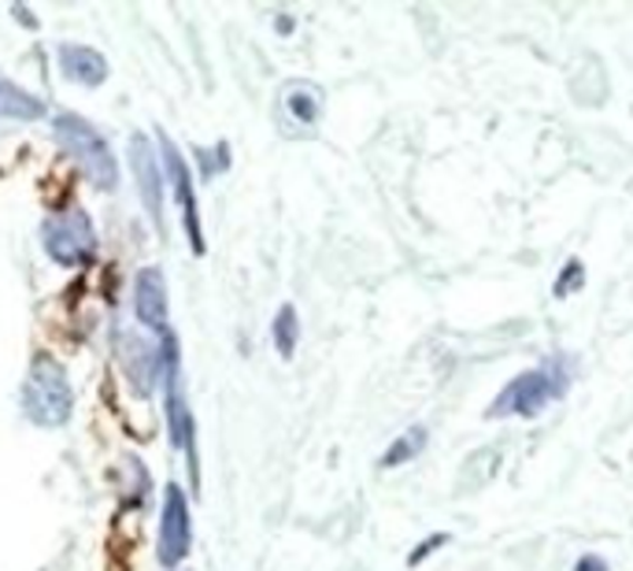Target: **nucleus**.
<instances>
[{
    "label": "nucleus",
    "mask_w": 633,
    "mask_h": 571,
    "mask_svg": "<svg viewBox=\"0 0 633 571\" xmlns=\"http://www.w3.org/2000/svg\"><path fill=\"white\" fill-rule=\"evenodd\" d=\"M566 364L560 357L549 360L541 368H530L522 371L500 390V398L489 404V420H500V415H519V420H533L541 409H549L552 401H560L566 393Z\"/></svg>",
    "instance_id": "1"
},
{
    "label": "nucleus",
    "mask_w": 633,
    "mask_h": 571,
    "mask_svg": "<svg viewBox=\"0 0 633 571\" xmlns=\"http://www.w3.org/2000/svg\"><path fill=\"white\" fill-rule=\"evenodd\" d=\"M56 141L67 149V157H71L78 168L86 171V179L97 186V190H115L119 182V163H115V152L104 138L97 134V127H89L82 116H56Z\"/></svg>",
    "instance_id": "2"
},
{
    "label": "nucleus",
    "mask_w": 633,
    "mask_h": 571,
    "mask_svg": "<svg viewBox=\"0 0 633 571\" xmlns=\"http://www.w3.org/2000/svg\"><path fill=\"white\" fill-rule=\"evenodd\" d=\"M71 382H67L63 364H56L52 357L38 353L30 360L27 387H22V409L38 427H63L71 420Z\"/></svg>",
    "instance_id": "3"
},
{
    "label": "nucleus",
    "mask_w": 633,
    "mask_h": 571,
    "mask_svg": "<svg viewBox=\"0 0 633 571\" xmlns=\"http://www.w3.org/2000/svg\"><path fill=\"white\" fill-rule=\"evenodd\" d=\"M41 238H44V252H49L56 263H63V268L93 260L97 252L93 219H89L82 208H67V212L44 219Z\"/></svg>",
    "instance_id": "4"
},
{
    "label": "nucleus",
    "mask_w": 633,
    "mask_h": 571,
    "mask_svg": "<svg viewBox=\"0 0 633 571\" xmlns=\"http://www.w3.org/2000/svg\"><path fill=\"white\" fill-rule=\"evenodd\" d=\"M193 542V523H189V501L185 490L171 482L163 490V515H160V564L178 568Z\"/></svg>",
    "instance_id": "5"
},
{
    "label": "nucleus",
    "mask_w": 633,
    "mask_h": 571,
    "mask_svg": "<svg viewBox=\"0 0 633 571\" xmlns=\"http://www.w3.org/2000/svg\"><path fill=\"white\" fill-rule=\"evenodd\" d=\"M160 146H163V163H167V174H171V186H174V201L182 208V223H185V234H189V246L200 257L204 252V230H200V208H197V190H193V174L185 168V157L174 149V141L160 134Z\"/></svg>",
    "instance_id": "6"
},
{
    "label": "nucleus",
    "mask_w": 633,
    "mask_h": 571,
    "mask_svg": "<svg viewBox=\"0 0 633 571\" xmlns=\"http://www.w3.org/2000/svg\"><path fill=\"white\" fill-rule=\"evenodd\" d=\"M130 168H133V179H138L141 201H144V208H149L152 223L163 227V182H160V163H155V152H152L149 141H144V134H133V138H130Z\"/></svg>",
    "instance_id": "7"
},
{
    "label": "nucleus",
    "mask_w": 633,
    "mask_h": 571,
    "mask_svg": "<svg viewBox=\"0 0 633 571\" xmlns=\"http://www.w3.org/2000/svg\"><path fill=\"white\" fill-rule=\"evenodd\" d=\"M133 309H138V320L144 323V331L167 334V282L160 268H144L133 282Z\"/></svg>",
    "instance_id": "8"
},
{
    "label": "nucleus",
    "mask_w": 633,
    "mask_h": 571,
    "mask_svg": "<svg viewBox=\"0 0 633 571\" xmlns=\"http://www.w3.org/2000/svg\"><path fill=\"white\" fill-rule=\"evenodd\" d=\"M119 360L141 393H149V387L155 382V371H163V357L155 353L152 345H144V338H138V334L119 338Z\"/></svg>",
    "instance_id": "9"
},
{
    "label": "nucleus",
    "mask_w": 633,
    "mask_h": 571,
    "mask_svg": "<svg viewBox=\"0 0 633 571\" xmlns=\"http://www.w3.org/2000/svg\"><path fill=\"white\" fill-rule=\"evenodd\" d=\"M278 108H282L285 123H297V127L311 130L319 123L322 93H319V86H311V82H285L282 97H278Z\"/></svg>",
    "instance_id": "10"
},
{
    "label": "nucleus",
    "mask_w": 633,
    "mask_h": 571,
    "mask_svg": "<svg viewBox=\"0 0 633 571\" xmlns=\"http://www.w3.org/2000/svg\"><path fill=\"white\" fill-rule=\"evenodd\" d=\"M60 68L78 86H100L108 79V60L86 46H60Z\"/></svg>",
    "instance_id": "11"
},
{
    "label": "nucleus",
    "mask_w": 633,
    "mask_h": 571,
    "mask_svg": "<svg viewBox=\"0 0 633 571\" xmlns=\"http://www.w3.org/2000/svg\"><path fill=\"white\" fill-rule=\"evenodd\" d=\"M41 116H44V104L38 97H30L27 90L0 79V119H19V123H27V119H41Z\"/></svg>",
    "instance_id": "12"
},
{
    "label": "nucleus",
    "mask_w": 633,
    "mask_h": 571,
    "mask_svg": "<svg viewBox=\"0 0 633 571\" xmlns=\"http://www.w3.org/2000/svg\"><path fill=\"white\" fill-rule=\"evenodd\" d=\"M297 342H300V320H297V309L293 304H282L274 315V345H278V357H293L297 353Z\"/></svg>",
    "instance_id": "13"
},
{
    "label": "nucleus",
    "mask_w": 633,
    "mask_h": 571,
    "mask_svg": "<svg viewBox=\"0 0 633 571\" xmlns=\"http://www.w3.org/2000/svg\"><path fill=\"white\" fill-rule=\"evenodd\" d=\"M426 427H411L404 438H396L393 445H389V453L382 457V468H396V464H408V460H415L422 449H426Z\"/></svg>",
    "instance_id": "14"
},
{
    "label": "nucleus",
    "mask_w": 633,
    "mask_h": 571,
    "mask_svg": "<svg viewBox=\"0 0 633 571\" xmlns=\"http://www.w3.org/2000/svg\"><path fill=\"white\" fill-rule=\"evenodd\" d=\"M582 282H585L582 260H566V263H563L560 282H555V298H566V293H571V290H582Z\"/></svg>",
    "instance_id": "15"
},
{
    "label": "nucleus",
    "mask_w": 633,
    "mask_h": 571,
    "mask_svg": "<svg viewBox=\"0 0 633 571\" xmlns=\"http://www.w3.org/2000/svg\"><path fill=\"white\" fill-rule=\"evenodd\" d=\"M444 542H449V534H444V531H441V534H430V542H419L415 549H411L408 564H411V568H419V564H422V560H426V557L433 553V549H441Z\"/></svg>",
    "instance_id": "16"
},
{
    "label": "nucleus",
    "mask_w": 633,
    "mask_h": 571,
    "mask_svg": "<svg viewBox=\"0 0 633 571\" xmlns=\"http://www.w3.org/2000/svg\"><path fill=\"white\" fill-rule=\"evenodd\" d=\"M574 571H607V564H604V557H596V553H585L582 560H577L574 564Z\"/></svg>",
    "instance_id": "17"
}]
</instances>
